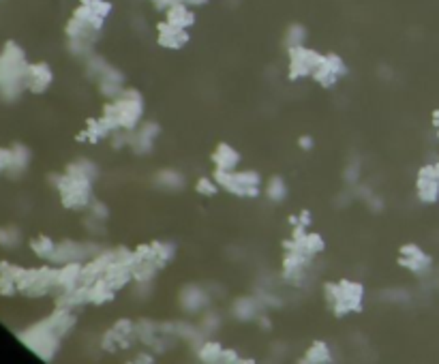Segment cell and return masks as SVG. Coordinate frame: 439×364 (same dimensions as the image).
Segmentation results:
<instances>
[{
	"instance_id": "1",
	"label": "cell",
	"mask_w": 439,
	"mask_h": 364,
	"mask_svg": "<svg viewBox=\"0 0 439 364\" xmlns=\"http://www.w3.org/2000/svg\"><path fill=\"white\" fill-rule=\"evenodd\" d=\"M103 114L111 116L118 122V129L133 131L141 125L144 118V97L137 88H125L123 95L103 105Z\"/></svg>"
},
{
	"instance_id": "2",
	"label": "cell",
	"mask_w": 439,
	"mask_h": 364,
	"mask_svg": "<svg viewBox=\"0 0 439 364\" xmlns=\"http://www.w3.org/2000/svg\"><path fill=\"white\" fill-rule=\"evenodd\" d=\"M52 187L61 193V202L67 210H86L88 204L93 202V180L88 178H77L67 172L54 174Z\"/></svg>"
},
{
	"instance_id": "3",
	"label": "cell",
	"mask_w": 439,
	"mask_h": 364,
	"mask_svg": "<svg viewBox=\"0 0 439 364\" xmlns=\"http://www.w3.org/2000/svg\"><path fill=\"white\" fill-rule=\"evenodd\" d=\"M213 178L219 182L223 191L238 200H257L261 193V174L255 170H233V172H221L215 170Z\"/></svg>"
},
{
	"instance_id": "4",
	"label": "cell",
	"mask_w": 439,
	"mask_h": 364,
	"mask_svg": "<svg viewBox=\"0 0 439 364\" xmlns=\"http://www.w3.org/2000/svg\"><path fill=\"white\" fill-rule=\"evenodd\" d=\"M103 246L99 242H77V240H61L56 242V248L49 258V264L54 266H63L69 262H88L97 255L103 253Z\"/></svg>"
},
{
	"instance_id": "5",
	"label": "cell",
	"mask_w": 439,
	"mask_h": 364,
	"mask_svg": "<svg viewBox=\"0 0 439 364\" xmlns=\"http://www.w3.org/2000/svg\"><path fill=\"white\" fill-rule=\"evenodd\" d=\"M287 56H289L287 77L294 79V81L305 79V77H313L317 73V69L326 61V54H319L317 49H311L307 45L287 49Z\"/></svg>"
},
{
	"instance_id": "6",
	"label": "cell",
	"mask_w": 439,
	"mask_h": 364,
	"mask_svg": "<svg viewBox=\"0 0 439 364\" xmlns=\"http://www.w3.org/2000/svg\"><path fill=\"white\" fill-rule=\"evenodd\" d=\"M362 300H364V285L358 281H339V296L337 302L330 306V311L337 317H347L349 313H360L362 311Z\"/></svg>"
},
{
	"instance_id": "7",
	"label": "cell",
	"mask_w": 439,
	"mask_h": 364,
	"mask_svg": "<svg viewBox=\"0 0 439 364\" xmlns=\"http://www.w3.org/2000/svg\"><path fill=\"white\" fill-rule=\"evenodd\" d=\"M180 300V309L187 315H201L203 311L213 306V294L206 285H197V283H189L180 290L178 294Z\"/></svg>"
},
{
	"instance_id": "8",
	"label": "cell",
	"mask_w": 439,
	"mask_h": 364,
	"mask_svg": "<svg viewBox=\"0 0 439 364\" xmlns=\"http://www.w3.org/2000/svg\"><path fill=\"white\" fill-rule=\"evenodd\" d=\"M161 135V125L155 120H141V125L137 129L131 131V146L129 150L137 157H148L155 150V142Z\"/></svg>"
},
{
	"instance_id": "9",
	"label": "cell",
	"mask_w": 439,
	"mask_h": 364,
	"mask_svg": "<svg viewBox=\"0 0 439 364\" xmlns=\"http://www.w3.org/2000/svg\"><path fill=\"white\" fill-rule=\"evenodd\" d=\"M399 266L409 270L412 274H426L433 268V258L422 246L409 242L399 248Z\"/></svg>"
},
{
	"instance_id": "10",
	"label": "cell",
	"mask_w": 439,
	"mask_h": 364,
	"mask_svg": "<svg viewBox=\"0 0 439 364\" xmlns=\"http://www.w3.org/2000/svg\"><path fill=\"white\" fill-rule=\"evenodd\" d=\"M54 81V71L47 63H35L28 65L26 71V90H31L33 95H43Z\"/></svg>"
},
{
	"instance_id": "11",
	"label": "cell",
	"mask_w": 439,
	"mask_h": 364,
	"mask_svg": "<svg viewBox=\"0 0 439 364\" xmlns=\"http://www.w3.org/2000/svg\"><path fill=\"white\" fill-rule=\"evenodd\" d=\"M157 41L165 49H183L189 43V31L187 28L171 26L169 22H161L157 26Z\"/></svg>"
},
{
	"instance_id": "12",
	"label": "cell",
	"mask_w": 439,
	"mask_h": 364,
	"mask_svg": "<svg viewBox=\"0 0 439 364\" xmlns=\"http://www.w3.org/2000/svg\"><path fill=\"white\" fill-rule=\"evenodd\" d=\"M263 309H266V306L261 304L257 294L255 296H242L238 300H233L231 315L236 317L238 322H255L263 313Z\"/></svg>"
},
{
	"instance_id": "13",
	"label": "cell",
	"mask_w": 439,
	"mask_h": 364,
	"mask_svg": "<svg viewBox=\"0 0 439 364\" xmlns=\"http://www.w3.org/2000/svg\"><path fill=\"white\" fill-rule=\"evenodd\" d=\"M153 187L163 193H180L183 189H187V178L183 172L174 170V167H167V170H159L155 174Z\"/></svg>"
},
{
	"instance_id": "14",
	"label": "cell",
	"mask_w": 439,
	"mask_h": 364,
	"mask_svg": "<svg viewBox=\"0 0 439 364\" xmlns=\"http://www.w3.org/2000/svg\"><path fill=\"white\" fill-rule=\"evenodd\" d=\"M213 163H215V170H221V172H233V170H238V165H240V152L221 142L217 144L215 152H213Z\"/></svg>"
},
{
	"instance_id": "15",
	"label": "cell",
	"mask_w": 439,
	"mask_h": 364,
	"mask_svg": "<svg viewBox=\"0 0 439 364\" xmlns=\"http://www.w3.org/2000/svg\"><path fill=\"white\" fill-rule=\"evenodd\" d=\"M165 22H169L171 26H178V28H189L195 24V13H193V7H189L187 3H180V5H174L165 11Z\"/></svg>"
},
{
	"instance_id": "16",
	"label": "cell",
	"mask_w": 439,
	"mask_h": 364,
	"mask_svg": "<svg viewBox=\"0 0 439 364\" xmlns=\"http://www.w3.org/2000/svg\"><path fill=\"white\" fill-rule=\"evenodd\" d=\"M65 172L71 174V176H77V178H88V180H97L99 178V165L91 159H77V161H71Z\"/></svg>"
},
{
	"instance_id": "17",
	"label": "cell",
	"mask_w": 439,
	"mask_h": 364,
	"mask_svg": "<svg viewBox=\"0 0 439 364\" xmlns=\"http://www.w3.org/2000/svg\"><path fill=\"white\" fill-rule=\"evenodd\" d=\"M302 362H309V364H324V362H334V356H332V349H330L328 343H324V341H313V343L309 345V349L305 351Z\"/></svg>"
},
{
	"instance_id": "18",
	"label": "cell",
	"mask_w": 439,
	"mask_h": 364,
	"mask_svg": "<svg viewBox=\"0 0 439 364\" xmlns=\"http://www.w3.org/2000/svg\"><path fill=\"white\" fill-rule=\"evenodd\" d=\"M416 195L422 204H437L439 202V180L435 178H420L416 180Z\"/></svg>"
},
{
	"instance_id": "19",
	"label": "cell",
	"mask_w": 439,
	"mask_h": 364,
	"mask_svg": "<svg viewBox=\"0 0 439 364\" xmlns=\"http://www.w3.org/2000/svg\"><path fill=\"white\" fill-rule=\"evenodd\" d=\"M116 294L118 292L111 290L103 278H99V281L88 285V302L91 304H109L116 298Z\"/></svg>"
},
{
	"instance_id": "20",
	"label": "cell",
	"mask_w": 439,
	"mask_h": 364,
	"mask_svg": "<svg viewBox=\"0 0 439 364\" xmlns=\"http://www.w3.org/2000/svg\"><path fill=\"white\" fill-rule=\"evenodd\" d=\"M197 326H199L201 332L210 339V337H215V334L221 330V326H223V315H221L217 309H213V306H208V309L201 313Z\"/></svg>"
},
{
	"instance_id": "21",
	"label": "cell",
	"mask_w": 439,
	"mask_h": 364,
	"mask_svg": "<svg viewBox=\"0 0 439 364\" xmlns=\"http://www.w3.org/2000/svg\"><path fill=\"white\" fill-rule=\"evenodd\" d=\"M266 198L272 202V204H283L285 200H287V195H289V187H287V182H285V178L283 176H272V178H268V182H266Z\"/></svg>"
},
{
	"instance_id": "22",
	"label": "cell",
	"mask_w": 439,
	"mask_h": 364,
	"mask_svg": "<svg viewBox=\"0 0 439 364\" xmlns=\"http://www.w3.org/2000/svg\"><path fill=\"white\" fill-rule=\"evenodd\" d=\"M155 246V266L159 270H163L169 262H174L176 258V244L167 242V240H153Z\"/></svg>"
},
{
	"instance_id": "23",
	"label": "cell",
	"mask_w": 439,
	"mask_h": 364,
	"mask_svg": "<svg viewBox=\"0 0 439 364\" xmlns=\"http://www.w3.org/2000/svg\"><path fill=\"white\" fill-rule=\"evenodd\" d=\"M307 39H309L307 26H302V24H289L287 31H285V37H283V43H285L287 49H291V47H302V45H307Z\"/></svg>"
},
{
	"instance_id": "24",
	"label": "cell",
	"mask_w": 439,
	"mask_h": 364,
	"mask_svg": "<svg viewBox=\"0 0 439 364\" xmlns=\"http://www.w3.org/2000/svg\"><path fill=\"white\" fill-rule=\"evenodd\" d=\"M109 65H111V63H107L105 56H101V54L93 52V54L88 56V58L84 61V71H86V75L91 77L93 81H97Z\"/></svg>"
},
{
	"instance_id": "25",
	"label": "cell",
	"mask_w": 439,
	"mask_h": 364,
	"mask_svg": "<svg viewBox=\"0 0 439 364\" xmlns=\"http://www.w3.org/2000/svg\"><path fill=\"white\" fill-rule=\"evenodd\" d=\"M197 358L201 360V362H208V364H213V362H221V356H223V345L219 343V341H215V339H206L203 341L197 349Z\"/></svg>"
},
{
	"instance_id": "26",
	"label": "cell",
	"mask_w": 439,
	"mask_h": 364,
	"mask_svg": "<svg viewBox=\"0 0 439 364\" xmlns=\"http://www.w3.org/2000/svg\"><path fill=\"white\" fill-rule=\"evenodd\" d=\"M131 272H133V285H135V283H155V278L161 270L153 262H137Z\"/></svg>"
},
{
	"instance_id": "27",
	"label": "cell",
	"mask_w": 439,
	"mask_h": 364,
	"mask_svg": "<svg viewBox=\"0 0 439 364\" xmlns=\"http://www.w3.org/2000/svg\"><path fill=\"white\" fill-rule=\"evenodd\" d=\"M296 242H300L302 248L307 251V253H311L313 258L326 251V240H324V236L317 234V232H307V236L302 240H296Z\"/></svg>"
},
{
	"instance_id": "28",
	"label": "cell",
	"mask_w": 439,
	"mask_h": 364,
	"mask_svg": "<svg viewBox=\"0 0 439 364\" xmlns=\"http://www.w3.org/2000/svg\"><path fill=\"white\" fill-rule=\"evenodd\" d=\"M11 152H13V157H11V167H9V172H13V174L26 172L28 163H31V150H28L26 146H13Z\"/></svg>"
},
{
	"instance_id": "29",
	"label": "cell",
	"mask_w": 439,
	"mask_h": 364,
	"mask_svg": "<svg viewBox=\"0 0 439 364\" xmlns=\"http://www.w3.org/2000/svg\"><path fill=\"white\" fill-rule=\"evenodd\" d=\"M31 248L35 251V253H37L39 258H43V260L49 262V258H52V253H54V248H56V242H54L49 236L39 234L37 238L31 240Z\"/></svg>"
},
{
	"instance_id": "30",
	"label": "cell",
	"mask_w": 439,
	"mask_h": 364,
	"mask_svg": "<svg viewBox=\"0 0 439 364\" xmlns=\"http://www.w3.org/2000/svg\"><path fill=\"white\" fill-rule=\"evenodd\" d=\"M360 174H362V167H360V159L354 157V159H349L347 165H345V170H343V182L347 187H356L360 182Z\"/></svg>"
},
{
	"instance_id": "31",
	"label": "cell",
	"mask_w": 439,
	"mask_h": 364,
	"mask_svg": "<svg viewBox=\"0 0 439 364\" xmlns=\"http://www.w3.org/2000/svg\"><path fill=\"white\" fill-rule=\"evenodd\" d=\"M195 191L201 195V198H215V195L221 191V187H219V182H217L215 178L201 176V178H197V182H195Z\"/></svg>"
},
{
	"instance_id": "32",
	"label": "cell",
	"mask_w": 439,
	"mask_h": 364,
	"mask_svg": "<svg viewBox=\"0 0 439 364\" xmlns=\"http://www.w3.org/2000/svg\"><path fill=\"white\" fill-rule=\"evenodd\" d=\"M86 214H91V216H95V219H99V221H109V216H111V210H109V206L103 202V200H97V198H93V202L88 204V208H86Z\"/></svg>"
},
{
	"instance_id": "33",
	"label": "cell",
	"mask_w": 439,
	"mask_h": 364,
	"mask_svg": "<svg viewBox=\"0 0 439 364\" xmlns=\"http://www.w3.org/2000/svg\"><path fill=\"white\" fill-rule=\"evenodd\" d=\"M82 225H84V230H86L88 234L95 236V238L105 236V232H107L105 221H99V219H95V216H91V214H86V216L82 219Z\"/></svg>"
},
{
	"instance_id": "34",
	"label": "cell",
	"mask_w": 439,
	"mask_h": 364,
	"mask_svg": "<svg viewBox=\"0 0 439 364\" xmlns=\"http://www.w3.org/2000/svg\"><path fill=\"white\" fill-rule=\"evenodd\" d=\"M109 142H111V148L114 150H125V148H129L131 146V131L118 129L116 133H111Z\"/></svg>"
},
{
	"instance_id": "35",
	"label": "cell",
	"mask_w": 439,
	"mask_h": 364,
	"mask_svg": "<svg viewBox=\"0 0 439 364\" xmlns=\"http://www.w3.org/2000/svg\"><path fill=\"white\" fill-rule=\"evenodd\" d=\"M79 3L86 5V7H91L101 17H107L111 13V3H107V0H79Z\"/></svg>"
},
{
	"instance_id": "36",
	"label": "cell",
	"mask_w": 439,
	"mask_h": 364,
	"mask_svg": "<svg viewBox=\"0 0 439 364\" xmlns=\"http://www.w3.org/2000/svg\"><path fill=\"white\" fill-rule=\"evenodd\" d=\"M326 65H328L341 79L347 75V65H345V61L341 58L339 54H326Z\"/></svg>"
},
{
	"instance_id": "37",
	"label": "cell",
	"mask_w": 439,
	"mask_h": 364,
	"mask_svg": "<svg viewBox=\"0 0 439 364\" xmlns=\"http://www.w3.org/2000/svg\"><path fill=\"white\" fill-rule=\"evenodd\" d=\"M22 240V234L17 228H5V230H0V244L3 246H15L20 244Z\"/></svg>"
},
{
	"instance_id": "38",
	"label": "cell",
	"mask_w": 439,
	"mask_h": 364,
	"mask_svg": "<svg viewBox=\"0 0 439 364\" xmlns=\"http://www.w3.org/2000/svg\"><path fill=\"white\" fill-rule=\"evenodd\" d=\"M364 206L371 210V212H382L384 210V198H382V195H377L375 191L369 195V198H367V202H364Z\"/></svg>"
},
{
	"instance_id": "39",
	"label": "cell",
	"mask_w": 439,
	"mask_h": 364,
	"mask_svg": "<svg viewBox=\"0 0 439 364\" xmlns=\"http://www.w3.org/2000/svg\"><path fill=\"white\" fill-rule=\"evenodd\" d=\"M221 362H223V364H238V362H242V358H240V354H238L236 349H233V347H223Z\"/></svg>"
},
{
	"instance_id": "40",
	"label": "cell",
	"mask_w": 439,
	"mask_h": 364,
	"mask_svg": "<svg viewBox=\"0 0 439 364\" xmlns=\"http://www.w3.org/2000/svg\"><path fill=\"white\" fill-rule=\"evenodd\" d=\"M384 298H388V302H407L409 300V294L407 292H403V290H388V292H384L382 294Z\"/></svg>"
},
{
	"instance_id": "41",
	"label": "cell",
	"mask_w": 439,
	"mask_h": 364,
	"mask_svg": "<svg viewBox=\"0 0 439 364\" xmlns=\"http://www.w3.org/2000/svg\"><path fill=\"white\" fill-rule=\"evenodd\" d=\"M298 146H300V150H305V152H311V150L315 148V139H313L311 135H300V139H298Z\"/></svg>"
},
{
	"instance_id": "42",
	"label": "cell",
	"mask_w": 439,
	"mask_h": 364,
	"mask_svg": "<svg viewBox=\"0 0 439 364\" xmlns=\"http://www.w3.org/2000/svg\"><path fill=\"white\" fill-rule=\"evenodd\" d=\"M255 324H257L261 330H272V319H270L268 315H263V313L255 319Z\"/></svg>"
},
{
	"instance_id": "43",
	"label": "cell",
	"mask_w": 439,
	"mask_h": 364,
	"mask_svg": "<svg viewBox=\"0 0 439 364\" xmlns=\"http://www.w3.org/2000/svg\"><path fill=\"white\" fill-rule=\"evenodd\" d=\"M133 360H135V362H148V364H153L157 358L153 356V349H151V351H139Z\"/></svg>"
},
{
	"instance_id": "44",
	"label": "cell",
	"mask_w": 439,
	"mask_h": 364,
	"mask_svg": "<svg viewBox=\"0 0 439 364\" xmlns=\"http://www.w3.org/2000/svg\"><path fill=\"white\" fill-rule=\"evenodd\" d=\"M298 225H305V228L311 225V212H309V210H302V212L298 214Z\"/></svg>"
},
{
	"instance_id": "45",
	"label": "cell",
	"mask_w": 439,
	"mask_h": 364,
	"mask_svg": "<svg viewBox=\"0 0 439 364\" xmlns=\"http://www.w3.org/2000/svg\"><path fill=\"white\" fill-rule=\"evenodd\" d=\"M206 3H208V0H187V5L193 7V9H195V7H203Z\"/></svg>"
},
{
	"instance_id": "46",
	"label": "cell",
	"mask_w": 439,
	"mask_h": 364,
	"mask_svg": "<svg viewBox=\"0 0 439 364\" xmlns=\"http://www.w3.org/2000/svg\"><path fill=\"white\" fill-rule=\"evenodd\" d=\"M433 127H435V129H439V109H435V111H433Z\"/></svg>"
},
{
	"instance_id": "47",
	"label": "cell",
	"mask_w": 439,
	"mask_h": 364,
	"mask_svg": "<svg viewBox=\"0 0 439 364\" xmlns=\"http://www.w3.org/2000/svg\"><path fill=\"white\" fill-rule=\"evenodd\" d=\"M437 167H439V159H437Z\"/></svg>"
}]
</instances>
